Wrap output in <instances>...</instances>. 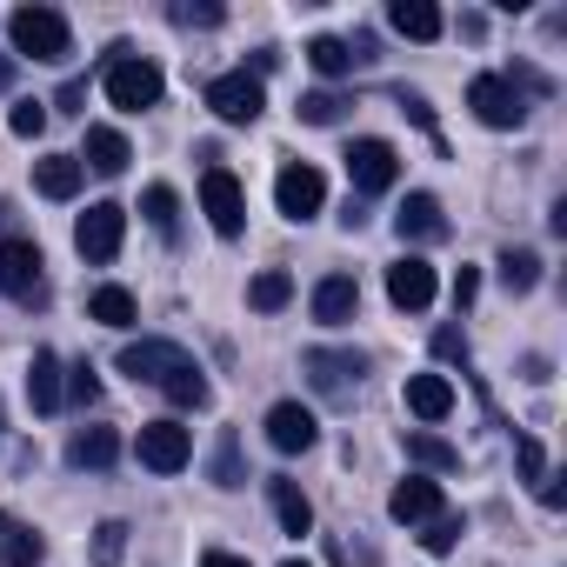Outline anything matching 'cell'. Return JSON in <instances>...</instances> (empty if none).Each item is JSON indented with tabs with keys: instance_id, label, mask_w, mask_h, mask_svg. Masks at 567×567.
<instances>
[{
	"instance_id": "52a82bcc",
	"label": "cell",
	"mask_w": 567,
	"mask_h": 567,
	"mask_svg": "<svg viewBox=\"0 0 567 567\" xmlns=\"http://www.w3.org/2000/svg\"><path fill=\"white\" fill-rule=\"evenodd\" d=\"M200 207H207V227H214L220 240H234V234L247 227V194H240V181H234L227 167H207V174H200Z\"/></svg>"
},
{
	"instance_id": "4fadbf2b",
	"label": "cell",
	"mask_w": 567,
	"mask_h": 567,
	"mask_svg": "<svg viewBox=\"0 0 567 567\" xmlns=\"http://www.w3.org/2000/svg\"><path fill=\"white\" fill-rule=\"evenodd\" d=\"M388 301H394L401 315H421V308L434 301V267H427L421 254H401V260L388 267Z\"/></svg>"
},
{
	"instance_id": "60d3db41",
	"label": "cell",
	"mask_w": 567,
	"mask_h": 567,
	"mask_svg": "<svg viewBox=\"0 0 567 567\" xmlns=\"http://www.w3.org/2000/svg\"><path fill=\"white\" fill-rule=\"evenodd\" d=\"M401 114H408L414 127H427V134H434V107H427L421 94H401Z\"/></svg>"
},
{
	"instance_id": "f546056e",
	"label": "cell",
	"mask_w": 567,
	"mask_h": 567,
	"mask_svg": "<svg viewBox=\"0 0 567 567\" xmlns=\"http://www.w3.org/2000/svg\"><path fill=\"white\" fill-rule=\"evenodd\" d=\"M161 394H167L174 408H207V394H214V388H207V374L187 361L181 374H167V381H161Z\"/></svg>"
},
{
	"instance_id": "ffe728a7",
	"label": "cell",
	"mask_w": 567,
	"mask_h": 567,
	"mask_svg": "<svg viewBox=\"0 0 567 567\" xmlns=\"http://www.w3.org/2000/svg\"><path fill=\"white\" fill-rule=\"evenodd\" d=\"M81 174H87L81 154H41V161H34V187H41L48 200H74V194H81Z\"/></svg>"
},
{
	"instance_id": "ab89813d",
	"label": "cell",
	"mask_w": 567,
	"mask_h": 567,
	"mask_svg": "<svg viewBox=\"0 0 567 567\" xmlns=\"http://www.w3.org/2000/svg\"><path fill=\"white\" fill-rule=\"evenodd\" d=\"M514 461H520V474H527V481H540V474H547V454H540V441H514Z\"/></svg>"
},
{
	"instance_id": "7dc6e473",
	"label": "cell",
	"mask_w": 567,
	"mask_h": 567,
	"mask_svg": "<svg viewBox=\"0 0 567 567\" xmlns=\"http://www.w3.org/2000/svg\"><path fill=\"white\" fill-rule=\"evenodd\" d=\"M0 434H8V414H0Z\"/></svg>"
},
{
	"instance_id": "e0dca14e",
	"label": "cell",
	"mask_w": 567,
	"mask_h": 567,
	"mask_svg": "<svg viewBox=\"0 0 567 567\" xmlns=\"http://www.w3.org/2000/svg\"><path fill=\"white\" fill-rule=\"evenodd\" d=\"M41 554H48V540H41L21 514L0 507V567H41Z\"/></svg>"
},
{
	"instance_id": "74e56055",
	"label": "cell",
	"mask_w": 567,
	"mask_h": 567,
	"mask_svg": "<svg viewBox=\"0 0 567 567\" xmlns=\"http://www.w3.org/2000/svg\"><path fill=\"white\" fill-rule=\"evenodd\" d=\"M454 540H461V514H434V520H427V534H421V547H427V554H447Z\"/></svg>"
},
{
	"instance_id": "6da1fadb",
	"label": "cell",
	"mask_w": 567,
	"mask_h": 567,
	"mask_svg": "<svg viewBox=\"0 0 567 567\" xmlns=\"http://www.w3.org/2000/svg\"><path fill=\"white\" fill-rule=\"evenodd\" d=\"M101 87H107V101H114L121 114H147V107H161V94H167L161 68L141 61L134 48H107V74H101Z\"/></svg>"
},
{
	"instance_id": "3957f363",
	"label": "cell",
	"mask_w": 567,
	"mask_h": 567,
	"mask_svg": "<svg viewBox=\"0 0 567 567\" xmlns=\"http://www.w3.org/2000/svg\"><path fill=\"white\" fill-rule=\"evenodd\" d=\"M467 107H474V121L494 127V134H507V127L527 121V94H520L507 74H474V81H467Z\"/></svg>"
},
{
	"instance_id": "4dcf8cb0",
	"label": "cell",
	"mask_w": 567,
	"mask_h": 567,
	"mask_svg": "<svg viewBox=\"0 0 567 567\" xmlns=\"http://www.w3.org/2000/svg\"><path fill=\"white\" fill-rule=\"evenodd\" d=\"M501 280H507V295H527L534 280H540V260H534L527 247H507V254H501Z\"/></svg>"
},
{
	"instance_id": "bcb514c9",
	"label": "cell",
	"mask_w": 567,
	"mask_h": 567,
	"mask_svg": "<svg viewBox=\"0 0 567 567\" xmlns=\"http://www.w3.org/2000/svg\"><path fill=\"white\" fill-rule=\"evenodd\" d=\"M280 567H308V560H280Z\"/></svg>"
},
{
	"instance_id": "8992f818",
	"label": "cell",
	"mask_w": 567,
	"mask_h": 567,
	"mask_svg": "<svg viewBox=\"0 0 567 567\" xmlns=\"http://www.w3.org/2000/svg\"><path fill=\"white\" fill-rule=\"evenodd\" d=\"M207 107H214L227 127H247V121H260V107H267V87H260L247 68H234V74L207 81Z\"/></svg>"
},
{
	"instance_id": "5b68a950",
	"label": "cell",
	"mask_w": 567,
	"mask_h": 567,
	"mask_svg": "<svg viewBox=\"0 0 567 567\" xmlns=\"http://www.w3.org/2000/svg\"><path fill=\"white\" fill-rule=\"evenodd\" d=\"M321 200H328V181H321V167H308V161H288L274 174V207L288 214V220H315L321 214Z\"/></svg>"
},
{
	"instance_id": "8d00e7d4",
	"label": "cell",
	"mask_w": 567,
	"mask_h": 567,
	"mask_svg": "<svg viewBox=\"0 0 567 567\" xmlns=\"http://www.w3.org/2000/svg\"><path fill=\"white\" fill-rule=\"evenodd\" d=\"M247 474H240V447H234V434H220V447H214V487H240Z\"/></svg>"
},
{
	"instance_id": "7bdbcfd3",
	"label": "cell",
	"mask_w": 567,
	"mask_h": 567,
	"mask_svg": "<svg viewBox=\"0 0 567 567\" xmlns=\"http://www.w3.org/2000/svg\"><path fill=\"white\" fill-rule=\"evenodd\" d=\"M434 354H447V361H454V354H467V341H461L454 328H441V334H434Z\"/></svg>"
},
{
	"instance_id": "2e32d148",
	"label": "cell",
	"mask_w": 567,
	"mask_h": 567,
	"mask_svg": "<svg viewBox=\"0 0 567 567\" xmlns=\"http://www.w3.org/2000/svg\"><path fill=\"white\" fill-rule=\"evenodd\" d=\"M267 501H274V520H280V534H308V527H315V501L301 494V481L274 474V481H267Z\"/></svg>"
},
{
	"instance_id": "8fae6325",
	"label": "cell",
	"mask_w": 567,
	"mask_h": 567,
	"mask_svg": "<svg viewBox=\"0 0 567 567\" xmlns=\"http://www.w3.org/2000/svg\"><path fill=\"white\" fill-rule=\"evenodd\" d=\"M267 441H274V454H308L321 441V421L301 401H274L267 408Z\"/></svg>"
},
{
	"instance_id": "30bf717a",
	"label": "cell",
	"mask_w": 567,
	"mask_h": 567,
	"mask_svg": "<svg viewBox=\"0 0 567 567\" xmlns=\"http://www.w3.org/2000/svg\"><path fill=\"white\" fill-rule=\"evenodd\" d=\"M114 368H121L127 381H154V388H161L167 374H181V368H187V348H174V341H127Z\"/></svg>"
},
{
	"instance_id": "f6af8a7d",
	"label": "cell",
	"mask_w": 567,
	"mask_h": 567,
	"mask_svg": "<svg viewBox=\"0 0 567 567\" xmlns=\"http://www.w3.org/2000/svg\"><path fill=\"white\" fill-rule=\"evenodd\" d=\"M14 68H21L14 54H0V94H8V87H14Z\"/></svg>"
},
{
	"instance_id": "ee69618b",
	"label": "cell",
	"mask_w": 567,
	"mask_h": 567,
	"mask_svg": "<svg viewBox=\"0 0 567 567\" xmlns=\"http://www.w3.org/2000/svg\"><path fill=\"white\" fill-rule=\"evenodd\" d=\"M200 567H247V560H240V554H227V547H207V554H200Z\"/></svg>"
},
{
	"instance_id": "f1b7e54d",
	"label": "cell",
	"mask_w": 567,
	"mask_h": 567,
	"mask_svg": "<svg viewBox=\"0 0 567 567\" xmlns=\"http://www.w3.org/2000/svg\"><path fill=\"white\" fill-rule=\"evenodd\" d=\"M87 315H94L101 328H134V295H127V288H94Z\"/></svg>"
},
{
	"instance_id": "836d02e7",
	"label": "cell",
	"mask_w": 567,
	"mask_h": 567,
	"mask_svg": "<svg viewBox=\"0 0 567 567\" xmlns=\"http://www.w3.org/2000/svg\"><path fill=\"white\" fill-rule=\"evenodd\" d=\"M341 107H348V101H341V94H328V87H321V94H301V121H308V127H334V121H341Z\"/></svg>"
},
{
	"instance_id": "7a4b0ae2",
	"label": "cell",
	"mask_w": 567,
	"mask_h": 567,
	"mask_svg": "<svg viewBox=\"0 0 567 567\" xmlns=\"http://www.w3.org/2000/svg\"><path fill=\"white\" fill-rule=\"evenodd\" d=\"M8 41H14V61H68L74 54L68 14H54V8H14Z\"/></svg>"
},
{
	"instance_id": "b9f144b4",
	"label": "cell",
	"mask_w": 567,
	"mask_h": 567,
	"mask_svg": "<svg viewBox=\"0 0 567 567\" xmlns=\"http://www.w3.org/2000/svg\"><path fill=\"white\" fill-rule=\"evenodd\" d=\"M474 295H481V274H474V267H461V274H454V308H467Z\"/></svg>"
},
{
	"instance_id": "9c48e42d",
	"label": "cell",
	"mask_w": 567,
	"mask_h": 567,
	"mask_svg": "<svg viewBox=\"0 0 567 567\" xmlns=\"http://www.w3.org/2000/svg\"><path fill=\"white\" fill-rule=\"evenodd\" d=\"M394 174H401V161H394V147L388 141H354L348 147V181H354V194H388L394 187Z\"/></svg>"
},
{
	"instance_id": "ba28073f",
	"label": "cell",
	"mask_w": 567,
	"mask_h": 567,
	"mask_svg": "<svg viewBox=\"0 0 567 567\" xmlns=\"http://www.w3.org/2000/svg\"><path fill=\"white\" fill-rule=\"evenodd\" d=\"M187 461H194V434H187L181 421H147V427H141V467L181 474Z\"/></svg>"
},
{
	"instance_id": "4316f807",
	"label": "cell",
	"mask_w": 567,
	"mask_h": 567,
	"mask_svg": "<svg viewBox=\"0 0 567 567\" xmlns=\"http://www.w3.org/2000/svg\"><path fill=\"white\" fill-rule=\"evenodd\" d=\"M28 401H34V414H54L61 408V354H34V368H28Z\"/></svg>"
},
{
	"instance_id": "d6986e66",
	"label": "cell",
	"mask_w": 567,
	"mask_h": 567,
	"mask_svg": "<svg viewBox=\"0 0 567 567\" xmlns=\"http://www.w3.org/2000/svg\"><path fill=\"white\" fill-rule=\"evenodd\" d=\"M121 461V434L114 427H81L74 441H68V467H81V474H101V467H114Z\"/></svg>"
},
{
	"instance_id": "83f0119b",
	"label": "cell",
	"mask_w": 567,
	"mask_h": 567,
	"mask_svg": "<svg viewBox=\"0 0 567 567\" xmlns=\"http://www.w3.org/2000/svg\"><path fill=\"white\" fill-rule=\"evenodd\" d=\"M295 301V280L280 274V267H267V274H254V288H247V308H260V315H280Z\"/></svg>"
},
{
	"instance_id": "d6a6232c",
	"label": "cell",
	"mask_w": 567,
	"mask_h": 567,
	"mask_svg": "<svg viewBox=\"0 0 567 567\" xmlns=\"http://www.w3.org/2000/svg\"><path fill=\"white\" fill-rule=\"evenodd\" d=\"M127 554V520H101L94 527V567H121Z\"/></svg>"
},
{
	"instance_id": "44dd1931",
	"label": "cell",
	"mask_w": 567,
	"mask_h": 567,
	"mask_svg": "<svg viewBox=\"0 0 567 567\" xmlns=\"http://www.w3.org/2000/svg\"><path fill=\"white\" fill-rule=\"evenodd\" d=\"M301 368H308V381H315L321 394H341L348 381H361V368H368V361H361V354H334V348H315Z\"/></svg>"
},
{
	"instance_id": "9a60e30c",
	"label": "cell",
	"mask_w": 567,
	"mask_h": 567,
	"mask_svg": "<svg viewBox=\"0 0 567 567\" xmlns=\"http://www.w3.org/2000/svg\"><path fill=\"white\" fill-rule=\"evenodd\" d=\"M388 514H394L401 527H414V520H434V514H441V481H427V474H408V481L388 494Z\"/></svg>"
},
{
	"instance_id": "1f68e13d",
	"label": "cell",
	"mask_w": 567,
	"mask_h": 567,
	"mask_svg": "<svg viewBox=\"0 0 567 567\" xmlns=\"http://www.w3.org/2000/svg\"><path fill=\"white\" fill-rule=\"evenodd\" d=\"M141 214H147V227H154V234H174V220H181L174 187H147V194H141Z\"/></svg>"
},
{
	"instance_id": "d4e9b609",
	"label": "cell",
	"mask_w": 567,
	"mask_h": 567,
	"mask_svg": "<svg viewBox=\"0 0 567 567\" xmlns=\"http://www.w3.org/2000/svg\"><path fill=\"white\" fill-rule=\"evenodd\" d=\"M408 461L427 467V474H454V467H461V447L441 441L434 427H408Z\"/></svg>"
},
{
	"instance_id": "603a6c76",
	"label": "cell",
	"mask_w": 567,
	"mask_h": 567,
	"mask_svg": "<svg viewBox=\"0 0 567 567\" xmlns=\"http://www.w3.org/2000/svg\"><path fill=\"white\" fill-rule=\"evenodd\" d=\"M388 21H394V34H408V41H441V28H447L434 0H394Z\"/></svg>"
},
{
	"instance_id": "f35d334b",
	"label": "cell",
	"mask_w": 567,
	"mask_h": 567,
	"mask_svg": "<svg viewBox=\"0 0 567 567\" xmlns=\"http://www.w3.org/2000/svg\"><path fill=\"white\" fill-rule=\"evenodd\" d=\"M174 21H181V28H220V21H227V8H214V0H200V8H194V0H181Z\"/></svg>"
},
{
	"instance_id": "7c38bea8",
	"label": "cell",
	"mask_w": 567,
	"mask_h": 567,
	"mask_svg": "<svg viewBox=\"0 0 567 567\" xmlns=\"http://www.w3.org/2000/svg\"><path fill=\"white\" fill-rule=\"evenodd\" d=\"M0 295H14V301L41 295V247L34 240H0Z\"/></svg>"
},
{
	"instance_id": "cb8c5ba5",
	"label": "cell",
	"mask_w": 567,
	"mask_h": 567,
	"mask_svg": "<svg viewBox=\"0 0 567 567\" xmlns=\"http://www.w3.org/2000/svg\"><path fill=\"white\" fill-rule=\"evenodd\" d=\"M134 154H127V134L121 127H87V147H81V167H94V174H121Z\"/></svg>"
},
{
	"instance_id": "d590c367",
	"label": "cell",
	"mask_w": 567,
	"mask_h": 567,
	"mask_svg": "<svg viewBox=\"0 0 567 567\" xmlns=\"http://www.w3.org/2000/svg\"><path fill=\"white\" fill-rule=\"evenodd\" d=\"M8 127H14L21 141H41V134H48V107H41V101H14V114H8Z\"/></svg>"
},
{
	"instance_id": "5bb4252c",
	"label": "cell",
	"mask_w": 567,
	"mask_h": 567,
	"mask_svg": "<svg viewBox=\"0 0 567 567\" xmlns=\"http://www.w3.org/2000/svg\"><path fill=\"white\" fill-rule=\"evenodd\" d=\"M361 315V280L354 274H328L321 288H315V321L321 328H341V321H354Z\"/></svg>"
},
{
	"instance_id": "ac0fdd59",
	"label": "cell",
	"mask_w": 567,
	"mask_h": 567,
	"mask_svg": "<svg viewBox=\"0 0 567 567\" xmlns=\"http://www.w3.org/2000/svg\"><path fill=\"white\" fill-rule=\"evenodd\" d=\"M408 414L414 421H447L454 414V381L447 374H408Z\"/></svg>"
},
{
	"instance_id": "277c9868",
	"label": "cell",
	"mask_w": 567,
	"mask_h": 567,
	"mask_svg": "<svg viewBox=\"0 0 567 567\" xmlns=\"http://www.w3.org/2000/svg\"><path fill=\"white\" fill-rule=\"evenodd\" d=\"M121 240H127V207L121 200H94L81 220H74V247H81V260H114L121 254Z\"/></svg>"
},
{
	"instance_id": "484cf974",
	"label": "cell",
	"mask_w": 567,
	"mask_h": 567,
	"mask_svg": "<svg viewBox=\"0 0 567 567\" xmlns=\"http://www.w3.org/2000/svg\"><path fill=\"white\" fill-rule=\"evenodd\" d=\"M354 61H361V54H354L341 34H315V41H308V68H315L321 81H341V74H354Z\"/></svg>"
},
{
	"instance_id": "e575fe53",
	"label": "cell",
	"mask_w": 567,
	"mask_h": 567,
	"mask_svg": "<svg viewBox=\"0 0 567 567\" xmlns=\"http://www.w3.org/2000/svg\"><path fill=\"white\" fill-rule=\"evenodd\" d=\"M61 401H81V408H87V401H101V381H94V368H87V361H74V368L61 374Z\"/></svg>"
},
{
	"instance_id": "7402d4cb",
	"label": "cell",
	"mask_w": 567,
	"mask_h": 567,
	"mask_svg": "<svg viewBox=\"0 0 567 567\" xmlns=\"http://www.w3.org/2000/svg\"><path fill=\"white\" fill-rule=\"evenodd\" d=\"M394 227H401V240H441V234H447V220H441V200H434V194H408V200H401V214H394Z\"/></svg>"
}]
</instances>
